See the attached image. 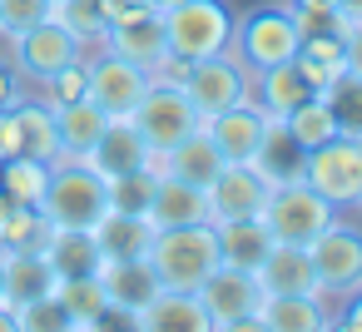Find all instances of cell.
<instances>
[{
    "label": "cell",
    "instance_id": "6da1fadb",
    "mask_svg": "<svg viewBox=\"0 0 362 332\" xmlns=\"http://www.w3.org/2000/svg\"><path fill=\"white\" fill-rule=\"evenodd\" d=\"M144 258H149L159 287L199 292V283L218 268V238H214V223H174V228H154V243H149Z\"/></svg>",
    "mask_w": 362,
    "mask_h": 332
},
{
    "label": "cell",
    "instance_id": "7a4b0ae2",
    "mask_svg": "<svg viewBox=\"0 0 362 332\" xmlns=\"http://www.w3.org/2000/svg\"><path fill=\"white\" fill-rule=\"evenodd\" d=\"M298 45H303V20H298L293 6H258V11H248V16H233L228 55H238L248 75L293 60Z\"/></svg>",
    "mask_w": 362,
    "mask_h": 332
},
{
    "label": "cell",
    "instance_id": "3957f363",
    "mask_svg": "<svg viewBox=\"0 0 362 332\" xmlns=\"http://www.w3.org/2000/svg\"><path fill=\"white\" fill-rule=\"evenodd\" d=\"M105 208H110L105 174H95L85 159H55L50 164V184H45L40 213L55 228H95V218Z\"/></svg>",
    "mask_w": 362,
    "mask_h": 332
},
{
    "label": "cell",
    "instance_id": "277c9868",
    "mask_svg": "<svg viewBox=\"0 0 362 332\" xmlns=\"http://www.w3.org/2000/svg\"><path fill=\"white\" fill-rule=\"evenodd\" d=\"M159 25H164L169 50L184 60L223 55L233 40V11L223 0H174V6L159 11Z\"/></svg>",
    "mask_w": 362,
    "mask_h": 332
},
{
    "label": "cell",
    "instance_id": "5b68a950",
    "mask_svg": "<svg viewBox=\"0 0 362 332\" xmlns=\"http://www.w3.org/2000/svg\"><path fill=\"white\" fill-rule=\"evenodd\" d=\"M303 184L317 189L337 213L362 198V134H332L303 154Z\"/></svg>",
    "mask_w": 362,
    "mask_h": 332
},
{
    "label": "cell",
    "instance_id": "8992f818",
    "mask_svg": "<svg viewBox=\"0 0 362 332\" xmlns=\"http://www.w3.org/2000/svg\"><path fill=\"white\" fill-rule=\"evenodd\" d=\"M263 223H268L273 243H298V248H308L322 228L337 223V208H332L317 189H308L303 179H283V184H273V194H268V203H263Z\"/></svg>",
    "mask_w": 362,
    "mask_h": 332
},
{
    "label": "cell",
    "instance_id": "52a82bcc",
    "mask_svg": "<svg viewBox=\"0 0 362 332\" xmlns=\"http://www.w3.org/2000/svg\"><path fill=\"white\" fill-rule=\"evenodd\" d=\"M129 119H134V129L149 139L154 154L174 149L184 134H194V129L204 124V114L194 109L189 90H184V85H159V80H149V90L139 95V105H134Z\"/></svg>",
    "mask_w": 362,
    "mask_h": 332
},
{
    "label": "cell",
    "instance_id": "ba28073f",
    "mask_svg": "<svg viewBox=\"0 0 362 332\" xmlns=\"http://www.w3.org/2000/svg\"><path fill=\"white\" fill-rule=\"evenodd\" d=\"M199 302L209 312L214 327L238 332V327H258V307H263V283L248 268H228L218 263L204 283H199Z\"/></svg>",
    "mask_w": 362,
    "mask_h": 332
},
{
    "label": "cell",
    "instance_id": "9c48e42d",
    "mask_svg": "<svg viewBox=\"0 0 362 332\" xmlns=\"http://www.w3.org/2000/svg\"><path fill=\"white\" fill-rule=\"evenodd\" d=\"M308 258H313V273H317V292L327 302L362 287V228H347L337 218L332 228H322L308 243Z\"/></svg>",
    "mask_w": 362,
    "mask_h": 332
},
{
    "label": "cell",
    "instance_id": "30bf717a",
    "mask_svg": "<svg viewBox=\"0 0 362 332\" xmlns=\"http://www.w3.org/2000/svg\"><path fill=\"white\" fill-rule=\"evenodd\" d=\"M85 55H90V50H85L60 20H40V25L11 35V65H16V75L30 80V85H45L55 70H65V65H75V60H85Z\"/></svg>",
    "mask_w": 362,
    "mask_h": 332
},
{
    "label": "cell",
    "instance_id": "8fae6325",
    "mask_svg": "<svg viewBox=\"0 0 362 332\" xmlns=\"http://www.w3.org/2000/svg\"><path fill=\"white\" fill-rule=\"evenodd\" d=\"M85 70H90L85 100H95L110 119H129L139 95L149 90V70H139L134 60H124V55H115L105 45H100V55H85Z\"/></svg>",
    "mask_w": 362,
    "mask_h": 332
},
{
    "label": "cell",
    "instance_id": "7c38bea8",
    "mask_svg": "<svg viewBox=\"0 0 362 332\" xmlns=\"http://www.w3.org/2000/svg\"><path fill=\"white\" fill-rule=\"evenodd\" d=\"M184 90H189L194 109L209 119V114H218V109L243 105V100L253 95V75L243 70V60H238V55H228V50H223V55L194 60V70H189Z\"/></svg>",
    "mask_w": 362,
    "mask_h": 332
},
{
    "label": "cell",
    "instance_id": "4fadbf2b",
    "mask_svg": "<svg viewBox=\"0 0 362 332\" xmlns=\"http://www.w3.org/2000/svg\"><path fill=\"white\" fill-rule=\"evenodd\" d=\"M209 223H223V218H258L268 194H273V179H263L253 164H223L209 184Z\"/></svg>",
    "mask_w": 362,
    "mask_h": 332
},
{
    "label": "cell",
    "instance_id": "5bb4252c",
    "mask_svg": "<svg viewBox=\"0 0 362 332\" xmlns=\"http://www.w3.org/2000/svg\"><path fill=\"white\" fill-rule=\"evenodd\" d=\"M268 124H273V114H268L253 95H248L243 105L218 109V114H209V119H204V129H209L214 149L223 154V164H253V154L263 149Z\"/></svg>",
    "mask_w": 362,
    "mask_h": 332
},
{
    "label": "cell",
    "instance_id": "9a60e30c",
    "mask_svg": "<svg viewBox=\"0 0 362 332\" xmlns=\"http://www.w3.org/2000/svg\"><path fill=\"white\" fill-rule=\"evenodd\" d=\"M85 164H90L95 174L115 179V174H129V169H154V149H149V139L134 129V119H110L105 134L90 144Z\"/></svg>",
    "mask_w": 362,
    "mask_h": 332
},
{
    "label": "cell",
    "instance_id": "2e32d148",
    "mask_svg": "<svg viewBox=\"0 0 362 332\" xmlns=\"http://www.w3.org/2000/svg\"><path fill=\"white\" fill-rule=\"evenodd\" d=\"M332 322H337V307L322 292H278V297H263L258 307V327L268 332H322Z\"/></svg>",
    "mask_w": 362,
    "mask_h": 332
},
{
    "label": "cell",
    "instance_id": "e0dca14e",
    "mask_svg": "<svg viewBox=\"0 0 362 332\" xmlns=\"http://www.w3.org/2000/svg\"><path fill=\"white\" fill-rule=\"evenodd\" d=\"M134 327H144V332H214L199 292H174V287H159L134 312Z\"/></svg>",
    "mask_w": 362,
    "mask_h": 332
},
{
    "label": "cell",
    "instance_id": "ac0fdd59",
    "mask_svg": "<svg viewBox=\"0 0 362 332\" xmlns=\"http://www.w3.org/2000/svg\"><path fill=\"white\" fill-rule=\"evenodd\" d=\"M95 278H100L105 297H110L115 307H129V312H139V307L159 292V278H154L149 258H100Z\"/></svg>",
    "mask_w": 362,
    "mask_h": 332
},
{
    "label": "cell",
    "instance_id": "d6986e66",
    "mask_svg": "<svg viewBox=\"0 0 362 332\" xmlns=\"http://www.w3.org/2000/svg\"><path fill=\"white\" fill-rule=\"evenodd\" d=\"M149 218H154V228H174V223H209V194H204V184H189V179L159 174L154 198H149Z\"/></svg>",
    "mask_w": 362,
    "mask_h": 332
},
{
    "label": "cell",
    "instance_id": "ffe728a7",
    "mask_svg": "<svg viewBox=\"0 0 362 332\" xmlns=\"http://www.w3.org/2000/svg\"><path fill=\"white\" fill-rule=\"evenodd\" d=\"M90 233H95V243H100V258H144L149 243H154V218H149V213L105 208Z\"/></svg>",
    "mask_w": 362,
    "mask_h": 332
},
{
    "label": "cell",
    "instance_id": "44dd1931",
    "mask_svg": "<svg viewBox=\"0 0 362 332\" xmlns=\"http://www.w3.org/2000/svg\"><path fill=\"white\" fill-rule=\"evenodd\" d=\"M253 273H258V283H263V297H278V292H317L313 258H308V248H298V243H273L268 258H263Z\"/></svg>",
    "mask_w": 362,
    "mask_h": 332
},
{
    "label": "cell",
    "instance_id": "7402d4cb",
    "mask_svg": "<svg viewBox=\"0 0 362 332\" xmlns=\"http://www.w3.org/2000/svg\"><path fill=\"white\" fill-rule=\"evenodd\" d=\"M154 169H159V174H174V179H189V184H209V179L223 169V154L214 149L209 129L199 124V129H194V134H184L174 149L154 154Z\"/></svg>",
    "mask_w": 362,
    "mask_h": 332
},
{
    "label": "cell",
    "instance_id": "603a6c76",
    "mask_svg": "<svg viewBox=\"0 0 362 332\" xmlns=\"http://www.w3.org/2000/svg\"><path fill=\"white\" fill-rule=\"evenodd\" d=\"M214 238H218V263L248 268V273H253V268L268 258V248H273V233H268L263 213H258V218H223V223H214Z\"/></svg>",
    "mask_w": 362,
    "mask_h": 332
},
{
    "label": "cell",
    "instance_id": "cb8c5ba5",
    "mask_svg": "<svg viewBox=\"0 0 362 332\" xmlns=\"http://www.w3.org/2000/svg\"><path fill=\"white\" fill-rule=\"evenodd\" d=\"M105 50H115V55L134 60L139 70H154V65L169 55L164 25H159V11H154V16H139V20H129V25H110V35H105Z\"/></svg>",
    "mask_w": 362,
    "mask_h": 332
},
{
    "label": "cell",
    "instance_id": "d4e9b609",
    "mask_svg": "<svg viewBox=\"0 0 362 332\" xmlns=\"http://www.w3.org/2000/svg\"><path fill=\"white\" fill-rule=\"evenodd\" d=\"M0 263H6V302L11 307H25L45 292H55V268L45 253H11L0 248Z\"/></svg>",
    "mask_w": 362,
    "mask_h": 332
},
{
    "label": "cell",
    "instance_id": "484cf974",
    "mask_svg": "<svg viewBox=\"0 0 362 332\" xmlns=\"http://www.w3.org/2000/svg\"><path fill=\"white\" fill-rule=\"evenodd\" d=\"M110 114L95 105V100H70V105H55V134H60V154L65 159H85L90 144L105 134Z\"/></svg>",
    "mask_w": 362,
    "mask_h": 332
},
{
    "label": "cell",
    "instance_id": "4316f807",
    "mask_svg": "<svg viewBox=\"0 0 362 332\" xmlns=\"http://www.w3.org/2000/svg\"><path fill=\"white\" fill-rule=\"evenodd\" d=\"M308 95H317V90L308 85V75H303L293 60H283V65H273V70H258V75H253V100H258L273 119H283L288 109H298Z\"/></svg>",
    "mask_w": 362,
    "mask_h": 332
},
{
    "label": "cell",
    "instance_id": "83f0119b",
    "mask_svg": "<svg viewBox=\"0 0 362 332\" xmlns=\"http://www.w3.org/2000/svg\"><path fill=\"white\" fill-rule=\"evenodd\" d=\"M11 114H16V129H21V154H30L40 164L65 159L60 134H55V109L45 100H21V105H11Z\"/></svg>",
    "mask_w": 362,
    "mask_h": 332
},
{
    "label": "cell",
    "instance_id": "f1b7e54d",
    "mask_svg": "<svg viewBox=\"0 0 362 332\" xmlns=\"http://www.w3.org/2000/svg\"><path fill=\"white\" fill-rule=\"evenodd\" d=\"M45 258H50L55 278H80V273L100 268V243L90 228H55L45 243Z\"/></svg>",
    "mask_w": 362,
    "mask_h": 332
},
{
    "label": "cell",
    "instance_id": "f546056e",
    "mask_svg": "<svg viewBox=\"0 0 362 332\" xmlns=\"http://www.w3.org/2000/svg\"><path fill=\"white\" fill-rule=\"evenodd\" d=\"M283 129H288L303 149H313V144H327L332 134H342V119H337V109H332L327 95H308L298 109L283 114Z\"/></svg>",
    "mask_w": 362,
    "mask_h": 332
},
{
    "label": "cell",
    "instance_id": "4dcf8cb0",
    "mask_svg": "<svg viewBox=\"0 0 362 332\" xmlns=\"http://www.w3.org/2000/svg\"><path fill=\"white\" fill-rule=\"evenodd\" d=\"M303 144L283 129V119H273L268 124V134H263V149L253 154V169L263 174V179H273V184H283V179H303Z\"/></svg>",
    "mask_w": 362,
    "mask_h": 332
},
{
    "label": "cell",
    "instance_id": "1f68e13d",
    "mask_svg": "<svg viewBox=\"0 0 362 332\" xmlns=\"http://www.w3.org/2000/svg\"><path fill=\"white\" fill-rule=\"evenodd\" d=\"M55 297H60V307H65L70 327H100V317H105V307H110V297H105V287H100V278H95V273L55 278Z\"/></svg>",
    "mask_w": 362,
    "mask_h": 332
},
{
    "label": "cell",
    "instance_id": "d6a6232c",
    "mask_svg": "<svg viewBox=\"0 0 362 332\" xmlns=\"http://www.w3.org/2000/svg\"><path fill=\"white\" fill-rule=\"evenodd\" d=\"M55 223L40 213V203H16L11 218L0 223V248H11V253H45Z\"/></svg>",
    "mask_w": 362,
    "mask_h": 332
},
{
    "label": "cell",
    "instance_id": "836d02e7",
    "mask_svg": "<svg viewBox=\"0 0 362 332\" xmlns=\"http://www.w3.org/2000/svg\"><path fill=\"white\" fill-rule=\"evenodd\" d=\"M50 20H60L85 50H100L105 35H110V20H105V6H100V0H60V6L50 11Z\"/></svg>",
    "mask_w": 362,
    "mask_h": 332
},
{
    "label": "cell",
    "instance_id": "e575fe53",
    "mask_svg": "<svg viewBox=\"0 0 362 332\" xmlns=\"http://www.w3.org/2000/svg\"><path fill=\"white\" fill-rule=\"evenodd\" d=\"M45 184H50V164H40L30 154H16V159L0 164V189H6L16 203H40Z\"/></svg>",
    "mask_w": 362,
    "mask_h": 332
},
{
    "label": "cell",
    "instance_id": "d590c367",
    "mask_svg": "<svg viewBox=\"0 0 362 332\" xmlns=\"http://www.w3.org/2000/svg\"><path fill=\"white\" fill-rule=\"evenodd\" d=\"M105 184H110V208H119V213H149L159 169H129V174H115Z\"/></svg>",
    "mask_w": 362,
    "mask_h": 332
},
{
    "label": "cell",
    "instance_id": "8d00e7d4",
    "mask_svg": "<svg viewBox=\"0 0 362 332\" xmlns=\"http://www.w3.org/2000/svg\"><path fill=\"white\" fill-rule=\"evenodd\" d=\"M85 90H90V70H85V60H75V65H65V70H55L45 85H40V100L55 109V105H70V100H85Z\"/></svg>",
    "mask_w": 362,
    "mask_h": 332
},
{
    "label": "cell",
    "instance_id": "74e56055",
    "mask_svg": "<svg viewBox=\"0 0 362 332\" xmlns=\"http://www.w3.org/2000/svg\"><path fill=\"white\" fill-rule=\"evenodd\" d=\"M50 11H55L50 0H0V30H6V40H11V35L50 20Z\"/></svg>",
    "mask_w": 362,
    "mask_h": 332
},
{
    "label": "cell",
    "instance_id": "f35d334b",
    "mask_svg": "<svg viewBox=\"0 0 362 332\" xmlns=\"http://www.w3.org/2000/svg\"><path fill=\"white\" fill-rule=\"evenodd\" d=\"M30 332V327H70V317H65V307H60V297L55 292H45V297H35V302H25V307H16V332Z\"/></svg>",
    "mask_w": 362,
    "mask_h": 332
},
{
    "label": "cell",
    "instance_id": "ab89813d",
    "mask_svg": "<svg viewBox=\"0 0 362 332\" xmlns=\"http://www.w3.org/2000/svg\"><path fill=\"white\" fill-rule=\"evenodd\" d=\"M100 6H105V20H110V25H129V20L154 16V11H159L154 0H100Z\"/></svg>",
    "mask_w": 362,
    "mask_h": 332
},
{
    "label": "cell",
    "instance_id": "60d3db41",
    "mask_svg": "<svg viewBox=\"0 0 362 332\" xmlns=\"http://www.w3.org/2000/svg\"><path fill=\"white\" fill-rule=\"evenodd\" d=\"M342 70H347V80L362 85V20H352L342 30Z\"/></svg>",
    "mask_w": 362,
    "mask_h": 332
},
{
    "label": "cell",
    "instance_id": "b9f144b4",
    "mask_svg": "<svg viewBox=\"0 0 362 332\" xmlns=\"http://www.w3.org/2000/svg\"><path fill=\"white\" fill-rule=\"evenodd\" d=\"M189 70H194V60H184V55H174V50H169V55L149 70V80H159V85H184V80H189Z\"/></svg>",
    "mask_w": 362,
    "mask_h": 332
},
{
    "label": "cell",
    "instance_id": "7bdbcfd3",
    "mask_svg": "<svg viewBox=\"0 0 362 332\" xmlns=\"http://www.w3.org/2000/svg\"><path fill=\"white\" fill-rule=\"evenodd\" d=\"M21 100H25V90H21L16 65H11V60H0V109H11V105H21Z\"/></svg>",
    "mask_w": 362,
    "mask_h": 332
},
{
    "label": "cell",
    "instance_id": "ee69618b",
    "mask_svg": "<svg viewBox=\"0 0 362 332\" xmlns=\"http://www.w3.org/2000/svg\"><path fill=\"white\" fill-rule=\"evenodd\" d=\"M21 154V129H16V114L0 109V164Z\"/></svg>",
    "mask_w": 362,
    "mask_h": 332
},
{
    "label": "cell",
    "instance_id": "f6af8a7d",
    "mask_svg": "<svg viewBox=\"0 0 362 332\" xmlns=\"http://www.w3.org/2000/svg\"><path fill=\"white\" fill-rule=\"evenodd\" d=\"M332 327H347V332H362V287L357 292H347V307L337 312V322Z\"/></svg>",
    "mask_w": 362,
    "mask_h": 332
},
{
    "label": "cell",
    "instance_id": "bcb514c9",
    "mask_svg": "<svg viewBox=\"0 0 362 332\" xmlns=\"http://www.w3.org/2000/svg\"><path fill=\"white\" fill-rule=\"evenodd\" d=\"M332 11L342 25H352V20H362V0H332Z\"/></svg>",
    "mask_w": 362,
    "mask_h": 332
},
{
    "label": "cell",
    "instance_id": "7dc6e473",
    "mask_svg": "<svg viewBox=\"0 0 362 332\" xmlns=\"http://www.w3.org/2000/svg\"><path fill=\"white\" fill-rule=\"evenodd\" d=\"M293 11H303V16H327L332 11V0H288Z\"/></svg>",
    "mask_w": 362,
    "mask_h": 332
},
{
    "label": "cell",
    "instance_id": "c3c4849f",
    "mask_svg": "<svg viewBox=\"0 0 362 332\" xmlns=\"http://www.w3.org/2000/svg\"><path fill=\"white\" fill-rule=\"evenodd\" d=\"M0 332H16V307L0 302Z\"/></svg>",
    "mask_w": 362,
    "mask_h": 332
},
{
    "label": "cell",
    "instance_id": "681fc988",
    "mask_svg": "<svg viewBox=\"0 0 362 332\" xmlns=\"http://www.w3.org/2000/svg\"><path fill=\"white\" fill-rule=\"evenodd\" d=\"M0 302H6V263H0Z\"/></svg>",
    "mask_w": 362,
    "mask_h": 332
},
{
    "label": "cell",
    "instance_id": "f907efd6",
    "mask_svg": "<svg viewBox=\"0 0 362 332\" xmlns=\"http://www.w3.org/2000/svg\"><path fill=\"white\" fill-rule=\"evenodd\" d=\"M154 6H159V11H164V6H174V0H154Z\"/></svg>",
    "mask_w": 362,
    "mask_h": 332
},
{
    "label": "cell",
    "instance_id": "816d5d0a",
    "mask_svg": "<svg viewBox=\"0 0 362 332\" xmlns=\"http://www.w3.org/2000/svg\"><path fill=\"white\" fill-rule=\"evenodd\" d=\"M50 6H60V0H50Z\"/></svg>",
    "mask_w": 362,
    "mask_h": 332
},
{
    "label": "cell",
    "instance_id": "f5cc1de1",
    "mask_svg": "<svg viewBox=\"0 0 362 332\" xmlns=\"http://www.w3.org/2000/svg\"><path fill=\"white\" fill-rule=\"evenodd\" d=\"M0 40H6V30H0Z\"/></svg>",
    "mask_w": 362,
    "mask_h": 332
},
{
    "label": "cell",
    "instance_id": "db71d44e",
    "mask_svg": "<svg viewBox=\"0 0 362 332\" xmlns=\"http://www.w3.org/2000/svg\"><path fill=\"white\" fill-rule=\"evenodd\" d=\"M357 208H362V198H357Z\"/></svg>",
    "mask_w": 362,
    "mask_h": 332
}]
</instances>
